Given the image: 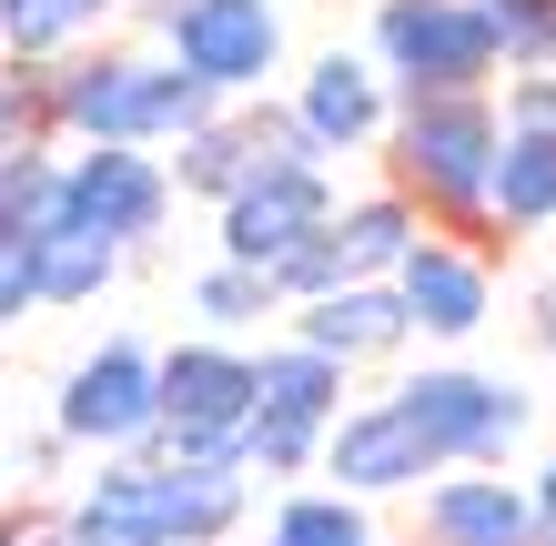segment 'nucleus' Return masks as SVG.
<instances>
[{"instance_id":"obj_21","label":"nucleus","mask_w":556,"mask_h":546,"mask_svg":"<svg viewBox=\"0 0 556 546\" xmlns=\"http://www.w3.org/2000/svg\"><path fill=\"white\" fill-rule=\"evenodd\" d=\"M112 0H0V41L11 51H61L72 30H91Z\"/></svg>"},{"instance_id":"obj_4","label":"nucleus","mask_w":556,"mask_h":546,"mask_svg":"<svg viewBox=\"0 0 556 546\" xmlns=\"http://www.w3.org/2000/svg\"><path fill=\"white\" fill-rule=\"evenodd\" d=\"M152 384H162L152 456L162 466H233V435H243V415H253V355H243V344H223V334L173 344V355H152Z\"/></svg>"},{"instance_id":"obj_27","label":"nucleus","mask_w":556,"mask_h":546,"mask_svg":"<svg viewBox=\"0 0 556 546\" xmlns=\"http://www.w3.org/2000/svg\"><path fill=\"white\" fill-rule=\"evenodd\" d=\"M0 546H30V536H21V517H0Z\"/></svg>"},{"instance_id":"obj_5","label":"nucleus","mask_w":556,"mask_h":546,"mask_svg":"<svg viewBox=\"0 0 556 546\" xmlns=\"http://www.w3.org/2000/svg\"><path fill=\"white\" fill-rule=\"evenodd\" d=\"M51 435L61 445H91V456H152L162 435V384H152V344L112 334L61 374L51 395Z\"/></svg>"},{"instance_id":"obj_19","label":"nucleus","mask_w":556,"mask_h":546,"mask_svg":"<svg viewBox=\"0 0 556 546\" xmlns=\"http://www.w3.org/2000/svg\"><path fill=\"white\" fill-rule=\"evenodd\" d=\"M264 546H375V517L334 486H293L264 517Z\"/></svg>"},{"instance_id":"obj_26","label":"nucleus","mask_w":556,"mask_h":546,"mask_svg":"<svg viewBox=\"0 0 556 546\" xmlns=\"http://www.w3.org/2000/svg\"><path fill=\"white\" fill-rule=\"evenodd\" d=\"M536 334H546V355H556V294H546V314H536Z\"/></svg>"},{"instance_id":"obj_2","label":"nucleus","mask_w":556,"mask_h":546,"mask_svg":"<svg viewBox=\"0 0 556 546\" xmlns=\"http://www.w3.org/2000/svg\"><path fill=\"white\" fill-rule=\"evenodd\" d=\"M51 112L72 122L81 142H182V132H203L213 122V91L192 81V72H173V61H122V51H102V61H72L61 72V91H51Z\"/></svg>"},{"instance_id":"obj_12","label":"nucleus","mask_w":556,"mask_h":546,"mask_svg":"<svg viewBox=\"0 0 556 546\" xmlns=\"http://www.w3.org/2000/svg\"><path fill=\"white\" fill-rule=\"evenodd\" d=\"M324 475H334V496L375 506V496L425 486V475H435V456H425V435L405 426L395 395H365V405H344L334 426H324Z\"/></svg>"},{"instance_id":"obj_23","label":"nucleus","mask_w":556,"mask_h":546,"mask_svg":"<svg viewBox=\"0 0 556 546\" xmlns=\"http://www.w3.org/2000/svg\"><path fill=\"white\" fill-rule=\"evenodd\" d=\"M516 132H556V72H527V91H516Z\"/></svg>"},{"instance_id":"obj_8","label":"nucleus","mask_w":556,"mask_h":546,"mask_svg":"<svg viewBox=\"0 0 556 546\" xmlns=\"http://www.w3.org/2000/svg\"><path fill=\"white\" fill-rule=\"evenodd\" d=\"M162 213H173V173H162L152 152H132V142H91V152H72L61 182H51V223L102 233V243H122V253L152 243Z\"/></svg>"},{"instance_id":"obj_16","label":"nucleus","mask_w":556,"mask_h":546,"mask_svg":"<svg viewBox=\"0 0 556 546\" xmlns=\"http://www.w3.org/2000/svg\"><path fill=\"white\" fill-rule=\"evenodd\" d=\"M293 122H304L314 152H365L384 132V91H375V72L354 51H324L304 72V91H293Z\"/></svg>"},{"instance_id":"obj_9","label":"nucleus","mask_w":556,"mask_h":546,"mask_svg":"<svg viewBox=\"0 0 556 546\" xmlns=\"http://www.w3.org/2000/svg\"><path fill=\"white\" fill-rule=\"evenodd\" d=\"M375 51L405 72L415 102H435V91H485V72H496V30H485L476 0H384Z\"/></svg>"},{"instance_id":"obj_7","label":"nucleus","mask_w":556,"mask_h":546,"mask_svg":"<svg viewBox=\"0 0 556 546\" xmlns=\"http://www.w3.org/2000/svg\"><path fill=\"white\" fill-rule=\"evenodd\" d=\"M496 142H506V122L485 112V91H435V102H405V122H395L405 182L425 192V203H445V213H485Z\"/></svg>"},{"instance_id":"obj_15","label":"nucleus","mask_w":556,"mask_h":546,"mask_svg":"<svg viewBox=\"0 0 556 546\" xmlns=\"http://www.w3.org/2000/svg\"><path fill=\"white\" fill-rule=\"evenodd\" d=\"M415 325H405V304H395V283H334V294H314V304H293V344H314V355H334V365H365V355H395Z\"/></svg>"},{"instance_id":"obj_6","label":"nucleus","mask_w":556,"mask_h":546,"mask_svg":"<svg viewBox=\"0 0 556 546\" xmlns=\"http://www.w3.org/2000/svg\"><path fill=\"white\" fill-rule=\"evenodd\" d=\"M395 405H405V426L425 435L435 466H496L536 415L506 374H476V365H425V374L395 384Z\"/></svg>"},{"instance_id":"obj_18","label":"nucleus","mask_w":556,"mask_h":546,"mask_svg":"<svg viewBox=\"0 0 556 546\" xmlns=\"http://www.w3.org/2000/svg\"><path fill=\"white\" fill-rule=\"evenodd\" d=\"M485 213H506V223H556V132H516V122H506Z\"/></svg>"},{"instance_id":"obj_17","label":"nucleus","mask_w":556,"mask_h":546,"mask_svg":"<svg viewBox=\"0 0 556 546\" xmlns=\"http://www.w3.org/2000/svg\"><path fill=\"white\" fill-rule=\"evenodd\" d=\"M112 274H122V243H102V233H72V223H41V233H30V283H41V304H91Z\"/></svg>"},{"instance_id":"obj_13","label":"nucleus","mask_w":556,"mask_h":546,"mask_svg":"<svg viewBox=\"0 0 556 546\" xmlns=\"http://www.w3.org/2000/svg\"><path fill=\"white\" fill-rule=\"evenodd\" d=\"M395 304H405V325L445 334V344H466L485 314H496V283H485L476 253H455V243H425V233H415V253L395 264Z\"/></svg>"},{"instance_id":"obj_10","label":"nucleus","mask_w":556,"mask_h":546,"mask_svg":"<svg viewBox=\"0 0 556 546\" xmlns=\"http://www.w3.org/2000/svg\"><path fill=\"white\" fill-rule=\"evenodd\" d=\"M162 41H173V72H192L223 102V91H264V72L283 61V11L274 0H173Z\"/></svg>"},{"instance_id":"obj_11","label":"nucleus","mask_w":556,"mask_h":546,"mask_svg":"<svg viewBox=\"0 0 556 546\" xmlns=\"http://www.w3.org/2000/svg\"><path fill=\"white\" fill-rule=\"evenodd\" d=\"M324 223H334V192L314 163H264L233 203H223V264H253L274 283V264H293Z\"/></svg>"},{"instance_id":"obj_1","label":"nucleus","mask_w":556,"mask_h":546,"mask_svg":"<svg viewBox=\"0 0 556 546\" xmlns=\"http://www.w3.org/2000/svg\"><path fill=\"white\" fill-rule=\"evenodd\" d=\"M233 526H243L233 466H162V456H112L61 506L72 546H223Z\"/></svg>"},{"instance_id":"obj_22","label":"nucleus","mask_w":556,"mask_h":546,"mask_svg":"<svg viewBox=\"0 0 556 546\" xmlns=\"http://www.w3.org/2000/svg\"><path fill=\"white\" fill-rule=\"evenodd\" d=\"M30 304H41V283H30V223L0 213V325H21Z\"/></svg>"},{"instance_id":"obj_14","label":"nucleus","mask_w":556,"mask_h":546,"mask_svg":"<svg viewBox=\"0 0 556 546\" xmlns=\"http://www.w3.org/2000/svg\"><path fill=\"white\" fill-rule=\"evenodd\" d=\"M425 546H546L516 475H435L425 486Z\"/></svg>"},{"instance_id":"obj_24","label":"nucleus","mask_w":556,"mask_h":546,"mask_svg":"<svg viewBox=\"0 0 556 546\" xmlns=\"http://www.w3.org/2000/svg\"><path fill=\"white\" fill-rule=\"evenodd\" d=\"M30 142V102H21V91L11 81H0V163H11V152Z\"/></svg>"},{"instance_id":"obj_20","label":"nucleus","mask_w":556,"mask_h":546,"mask_svg":"<svg viewBox=\"0 0 556 546\" xmlns=\"http://www.w3.org/2000/svg\"><path fill=\"white\" fill-rule=\"evenodd\" d=\"M192 314H203L213 334H233V325H264V314H283V304H274V283L253 274V264H213L203 283H192Z\"/></svg>"},{"instance_id":"obj_25","label":"nucleus","mask_w":556,"mask_h":546,"mask_svg":"<svg viewBox=\"0 0 556 546\" xmlns=\"http://www.w3.org/2000/svg\"><path fill=\"white\" fill-rule=\"evenodd\" d=\"M527 506H536V536L556 546V456H546V466L527 475Z\"/></svg>"},{"instance_id":"obj_3","label":"nucleus","mask_w":556,"mask_h":546,"mask_svg":"<svg viewBox=\"0 0 556 546\" xmlns=\"http://www.w3.org/2000/svg\"><path fill=\"white\" fill-rule=\"evenodd\" d=\"M344 415V365L314 355V344H274L253 355V415L233 435V466L243 475H304L324 466V426Z\"/></svg>"}]
</instances>
